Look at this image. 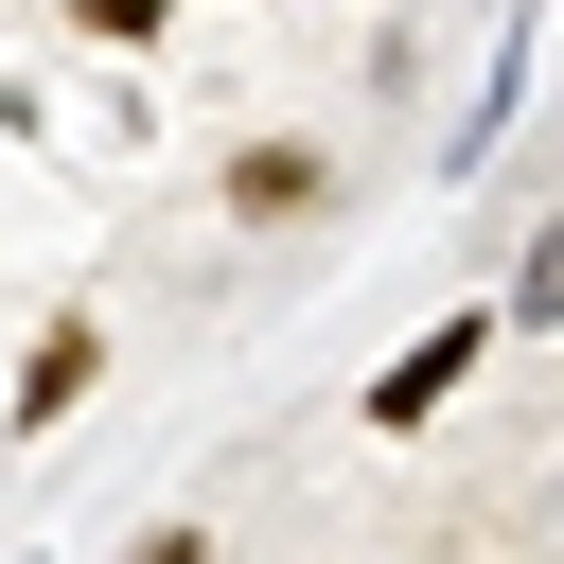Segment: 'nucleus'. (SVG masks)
<instances>
[{"instance_id":"nucleus-5","label":"nucleus","mask_w":564,"mask_h":564,"mask_svg":"<svg viewBox=\"0 0 564 564\" xmlns=\"http://www.w3.org/2000/svg\"><path fill=\"white\" fill-rule=\"evenodd\" d=\"M511 300H529V317H564V229L529 247V282H511Z\"/></svg>"},{"instance_id":"nucleus-2","label":"nucleus","mask_w":564,"mask_h":564,"mask_svg":"<svg viewBox=\"0 0 564 564\" xmlns=\"http://www.w3.org/2000/svg\"><path fill=\"white\" fill-rule=\"evenodd\" d=\"M88 352H106V335H88V317H53V335H35V370H18V423H53V405H88Z\"/></svg>"},{"instance_id":"nucleus-3","label":"nucleus","mask_w":564,"mask_h":564,"mask_svg":"<svg viewBox=\"0 0 564 564\" xmlns=\"http://www.w3.org/2000/svg\"><path fill=\"white\" fill-rule=\"evenodd\" d=\"M229 212H317V159H300V141H247V159H229Z\"/></svg>"},{"instance_id":"nucleus-4","label":"nucleus","mask_w":564,"mask_h":564,"mask_svg":"<svg viewBox=\"0 0 564 564\" xmlns=\"http://www.w3.org/2000/svg\"><path fill=\"white\" fill-rule=\"evenodd\" d=\"M70 18H88V35H159L176 0H70Z\"/></svg>"},{"instance_id":"nucleus-1","label":"nucleus","mask_w":564,"mask_h":564,"mask_svg":"<svg viewBox=\"0 0 564 564\" xmlns=\"http://www.w3.org/2000/svg\"><path fill=\"white\" fill-rule=\"evenodd\" d=\"M458 352H476V317H441L423 352H388V370H370V423H423V405L458 388Z\"/></svg>"}]
</instances>
